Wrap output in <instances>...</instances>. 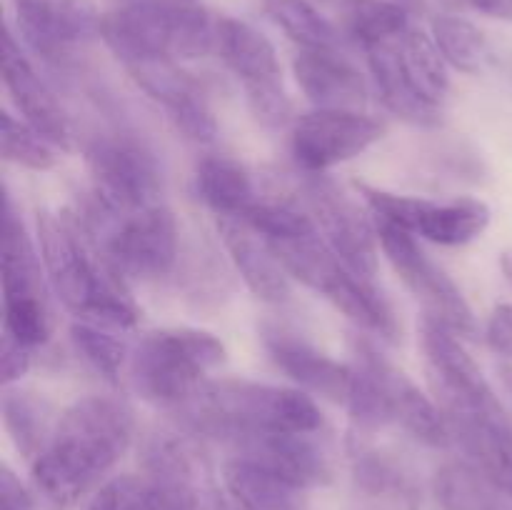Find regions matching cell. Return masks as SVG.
Returning a JSON list of instances; mask_svg holds the SVG:
<instances>
[{
	"label": "cell",
	"instance_id": "1",
	"mask_svg": "<svg viewBox=\"0 0 512 510\" xmlns=\"http://www.w3.org/2000/svg\"><path fill=\"white\" fill-rule=\"evenodd\" d=\"M133 435V410L123 400L80 398L63 410L48 445L33 460V485L55 510L73 508L128 453Z\"/></svg>",
	"mask_w": 512,
	"mask_h": 510
},
{
	"label": "cell",
	"instance_id": "2",
	"mask_svg": "<svg viewBox=\"0 0 512 510\" xmlns=\"http://www.w3.org/2000/svg\"><path fill=\"white\" fill-rule=\"evenodd\" d=\"M38 240L45 275L75 320L118 330L138 325V305L125 290L123 273L95 243L83 220L70 213H43Z\"/></svg>",
	"mask_w": 512,
	"mask_h": 510
},
{
	"label": "cell",
	"instance_id": "3",
	"mask_svg": "<svg viewBox=\"0 0 512 510\" xmlns=\"http://www.w3.org/2000/svg\"><path fill=\"white\" fill-rule=\"evenodd\" d=\"M178 413L193 430L228 443L250 435L320 433L323 428V413L305 390L253 380H208Z\"/></svg>",
	"mask_w": 512,
	"mask_h": 510
},
{
	"label": "cell",
	"instance_id": "4",
	"mask_svg": "<svg viewBox=\"0 0 512 510\" xmlns=\"http://www.w3.org/2000/svg\"><path fill=\"white\" fill-rule=\"evenodd\" d=\"M100 38L128 68L148 60H193L215 50L218 30L198 0H130L100 15Z\"/></svg>",
	"mask_w": 512,
	"mask_h": 510
},
{
	"label": "cell",
	"instance_id": "5",
	"mask_svg": "<svg viewBox=\"0 0 512 510\" xmlns=\"http://www.w3.org/2000/svg\"><path fill=\"white\" fill-rule=\"evenodd\" d=\"M223 363L225 345L208 330H150L130 355V383L148 403L180 410Z\"/></svg>",
	"mask_w": 512,
	"mask_h": 510
},
{
	"label": "cell",
	"instance_id": "6",
	"mask_svg": "<svg viewBox=\"0 0 512 510\" xmlns=\"http://www.w3.org/2000/svg\"><path fill=\"white\" fill-rule=\"evenodd\" d=\"M270 248L288 275L328 298L358 328L378 335L385 343H398L400 323L388 300L378 293L373 280L353 273L323 238L318 240V233L290 243H270Z\"/></svg>",
	"mask_w": 512,
	"mask_h": 510
},
{
	"label": "cell",
	"instance_id": "7",
	"mask_svg": "<svg viewBox=\"0 0 512 510\" xmlns=\"http://www.w3.org/2000/svg\"><path fill=\"white\" fill-rule=\"evenodd\" d=\"M85 163L93 180V193L105 213L123 218L160 203L163 173L158 158L135 135H98L85 150Z\"/></svg>",
	"mask_w": 512,
	"mask_h": 510
},
{
	"label": "cell",
	"instance_id": "8",
	"mask_svg": "<svg viewBox=\"0 0 512 510\" xmlns=\"http://www.w3.org/2000/svg\"><path fill=\"white\" fill-rule=\"evenodd\" d=\"M215 30V50L225 68L243 85L255 120L270 130L293 123V103L285 93L283 68L275 45L258 28L238 18H218Z\"/></svg>",
	"mask_w": 512,
	"mask_h": 510
},
{
	"label": "cell",
	"instance_id": "9",
	"mask_svg": "<svg viewBox=\"0 0 512 510\" xmlns=\"http://www.w3.org/2000/svg\"><path fill=\"white\" fill-rule=\"evenodd\" d=\"M375 233L390 268L403 280L410 295L423 305V315L440 320L460 338H473L478 333V323L463 290L435 260H430L415 235L380 218H375Z\"/></svg>",
	"mask_w": 512,
	"mask_h": 510
},
{
	"label": "cell",
	"instance_id": "10",
	"mask_svg": "<svg viewBox=\"0 0 512 510\" xmlns=\"http://www.w3.org/2000/svg\"><path fill=\"white\" fill-rule=\"evenodd\" d=\"M358 190L375 218L388 220L430 243L450 245V248L473 243L488 230L493 218L488 203L478 198H455L440 203V200L390 193L368 183H358Z\"/></svg>",
	"mask_w": 512,
	"mask_h": 510
},
{
	"label": "cell",
	"instance_id": "11",
	"mask_svg": "<svg viewBox=\"0 0 512 510\" xmlns=\"http://www.w3.org/2000/svg\"><path fill=\"white\" fill-rule=\"evenodd\" d=\"M418 333L428 380L443 413L508 415L480 365L458 340V333L430 315L420 318Z\"/></svg>",
	"mask_w": 512,
	"mask_h": 510
},
{
	"label": "cell",
	"instance_id": "12",
	"mask_svg": "<svg viewBox=\"0 0 512 510\" xmlns=\"http://www.w3.org/2000/svg\"><path fill=\"white\" fill-rule=\"evenodd\" d=\"M388 125L363 110H310L293 120L290 150L298 168L310 175L358 158L385 138Z\"/></svg>",
	"mask_w": 512,
	"mask_h": 510
},
{
	"label": "cell",
	"instance_id": "13",
	"mask_svg": "<svg viewBox=\"0 0 512 510\" xmlns=\"http://www.w3.org/2000/svg\"><path fill=\"white\" fill-rule=\"evenodd\" d=\"M305 198L310 218L323 233L328 248L348 265L353 273L373 280L378 275V233L358 205L325 175H310L305 183Z\"/></svg>",
	"mask_w": 512,
	"mask_h": 510
},
{
	"label": "cell",
	"instance_id": "14",
	"mask_svg": "<svg viewBox=\"0 0 512 510\" xmlns=\"http://www.w3.org/2000/svg\"><path fill=\"white\" fill-rule=\"evenodd\" d=\"M105 253L128 278L158 280L168 275L178 260V220L173 210L155 203L123 215L105 240Z\"/></svg>",
	"mask_w": 512,
	"mask_h": 510
},
{
	"label": "cell",
	"instance_id": "15",
	"mask_svg": "<svg viewBox=\"0 0 512 510\" xmlns=\"http://www.w3.org/2000/svg\"><path fill=\"white\" fill-rule=\"evenodd\" d=\"M355 360H360L373 373L375 383L388 403L393 423H398L415 440L433 445V448H448L453 443L448 418L438 400L428 398L403 370L395 368L368 343L355 345Z\"/></svg>",
	"mask_w": 512,
	"mask_h": 510
},
{
	"label": "cell",
	"instance_id": "16",
	"mask_svg": "<svg viewBox=\"0 0 512 510\" xmlns=\"http://www.w3.org/2000/svg\"><path fill=\"white\" fill-rule=\"evenodd\" d=\"M130 78L150 100L160 105L173 120L175 128L195 143H213L218 123L210 110L205 93L175 60H148L128 65Z\"/></svg>",
	"mask_w": 512,
	"mask_h": 510
},
{
	"label": "cell",
	"instance_id": "17",
	"mask_svg": "<svg viewBox=\"0 0 512 510\" xmlns=\"http://www.w3.org/2000/svg\"><path fill=\"white\" fill-rule=\"evenodd\" d=\"M23 38L45 58L63 60L100 35V15L88 0H13Z\"/></svg>",
	"mask_w": 512,
	"mask_h": 510
},
{
	"label": "cell",
	"instance_id": "18",
	"mask_svg": "<svg viewBox=\"0 0 512 510\" xmlns=\"http://www.w3.org/2000/svg\"><path fill=\"white\" fill-rule=\"evenodd\" d=\"M263 348L268 350L270 360L300 390L333 400L345 408L355 378L353 365L330 358L313 343H308L303 335L288 328H278V325H265L263 328Z\"/></svg>",
	"mask_w": 512,
	"mask_h": 510
},
{
	"label": "cell",
	"instance_id": "19",
	"mask_svg": "<svg viewBox=\"0 0 512 510\" xmlns=\"http://www.w3.org/2000/svg\"><path fill=\"white\" fill-rule=\"evenodd\" d=\"M3 83L25 123L33 125L60 150L73 148V125L68 113L33 68L10 28L3 33Z\"/></svg>",
	"mask_w": 512,
	"mask_h": 510
},
{
	"label": "cell",
	"instance_id": "20",
	"mask_svg": "<svg viewBox=\"0 0 512 510\" xmlns=\"http://www.w3.org/2000/svg\"><path fill=\"white\" fill-rule=\"evenodd\" d=\"M238 455L275 470L300 488L333 483V458L318 433H265L233 443Z\"/></svg>",
	"mask_w": 512,
	"mask_h": 510
},
{
	"label": "cell",
	"instance_id": "21",
	"mask_svg": "<svg viewBox=\"0 0 512 510\" xmlns=\"http://www.w3.org/2000/svg\"><path fill=\"white\" fill-rule=\"evenodd\" d=\"M293 75L305 98L320 110H363L368 83L340 50H298Z\"/></svg>",
	"mask_w": 512,
	"mask_h": 510
},
{
	"label": "cell",
	"instance_id": "22",
	"mask_svg": "<svg viewBox=\"0 0 512 510\" xmlns=\"http://www.w3.org/2000/svg\"><path fill=\"white\" fill-rule=\"evenodd\" d=\"M453 443L460 445L495 488L512 495V423L508 415L445 413Z\"/></svg>",
	"mask_w": 512,
	"mask_h": 510
},
{
	"label": "cell",
	"instance_id": "23",
	"mask_svg": "<svg viewBox=\"0 0 512 510\" xmlns=\"http://www.w3.org/2000/svg\"><path fill=\"white\" fill-rule=\"evenodd\" d=\"M218 235L233 260L235 270L250 293L263 303H285L290 298V275L265 238L238 218H218Z\"/></svg>",
	"mask_w": 512,
	"mask_h": 510
},
{
	"label": "cell",
	"instance_id": "24",
	"mask_svg": "<svg viewBox=\"0 0 512 510\" xmlns=\"http://www.w3.org/2000/svg\"><path fill=\"white\" fill-rule=\"evenodd\" d=\"M365 58H368L370 75L378 85L380 100L390 113L413 125H423V128H433L440 123V108L425 103L405 75L400 38L370 45L365 48Z\"/></svg>",
	"mask_w": 512,
	"mask_h": 510
},
{
	"label": "cell",
	"instance_id": "25",
	"mask_svg": "<svg viewBox=\"0 0 512 510\" xmlns=\"http://www.w3.org/2000/svg\"><path fill=\"white\" fill-rule=\"evenodd\" d=\"M223 480L245 510H305V488L243 455L225 463Z\"/></svg>",
	"mask_w": 512,
	"mask_h": 510
},
{
	"label": "cell",
	"instance_id": "26",
	"mask_svg": "<svg viewBox=\"0 0 512 510\" xmlns=\"http://www.w3.org/2000/svg\"><path fill=\"white\" fill-rule=\"evenodd\" d=\"M198 195L218 218H240L255 203L248 170L225 155H205L195 168Z\"/></svg>",
	"mask_w": 512,
	"mask_h": 510
},
{
	"label": "cell",
	"instance_id": "27",
	"mask_svg": "<svg viewBox=\"0 0 512 510\" xmlns=\"http://www.w3.org/2000/svg\"><path fill=\"white\" fill-rule=\"evenodd\" d=\"M3 420L13 438L15 448L33 463L43 448L58 420H53V408L43 395L33 390L5 388L3 395Z\"/></svg>",
	"mask_w": 512,
	"mask_h": 510
},
{
	"label": "cell",
	"instance_id": "28",
	"mask_svg": "<svg viewBox=\"0 0 512 510\" xmlns=\"http://www.w3.org/2000/svg\"><path fill=\"white\" fill-rule=\"evenodd\" d=\"M400 53H403L405 75H408L415 93L425 103L440 108V103H443L450 90V75L448 60L438 50L433 35H428L425 30L410 28L400 38Z\"/></svg>",
	"mask_w": 512,
	"mask_h": 510
},
{
	"label": "cell",
	"instance_id": "29",
	"mask_svg": "<svg viewBox=\"0 0 512 510\" xmlns=\"http://www.w3.org/2000/svg\"><path fill=\"white\" fill-rule=\"evenodd\" d=\"M435 498L443 510H512L478 468L468 463H448L435 473Z\"/></svg>",
	"mask_w": 512,
	"mask_h": 510
},
{
	"label": "cell",
	"instance_id": "30",
	"mask_svg": "<svg viewBox=\"0 0 512 510\" xmlns=\"http://www.w3.org/2000/svg\"><path fill=\"white\" fill-rule=\"evenodd\" d=\"M430 35L450 68L460 73H483L485 65L490 63V45L483 30L460 15H435L430 23Z\"/></svg>",
	"mask_w": 512,
	"mask_h": 510
},
{
	"label": "cell",
	"instance_id": "31",
	"mask_svg": "<svg viewBox=\"0 0 512 510\" xmlns=\"http://www.w3.org/2000/svg\"><path fill=\"white\" fill-rule=\"evenodd\" d=\"M265 13L303 50H338L340 33L308 0H265Z\"/></svg>",
	"mask_w": 512,
	"mask_h": 510
},
{
	"label": "cell",
	"instance_id": "32",
	"mask_svg": "<svg viewBox=\"0 0 512 510\" xmlns=\"http://www.w3.org/2000/svg\"><path fill=\"white\" fill-rule=\"evenodd\" d=\"M345 25L363 50L403 38L413 28L408 8L398 0H353L345 8Z\"/></svg>",
	"mask_w": 512,
	"mask_h": 510
},
{
	"label": "cell",
	"instance_id": "33",
	"mask_svg": "<svg viewBox=\"0 0 512 510\" xmlns=\"http://www.w3.org/2000/svg\"><path fill=\"white\" fill-rule=\"evenodd\" d=\"M70 340L80 358L110 383L120 380L125 365L130 363V355H133L128 343L118 338V328L90 323V320H75L70 325Z\"/></svg>",
	"mask_w": 512,
	"mask_h": 510
},
{
	"label": "cell",
	"instance_id": "34",
	"mask_svg": "<svg viewBox=\"0 0 512 510\" xmlns=\"http://www.w3.org/2000/svg\"><path fill=\"white\" fill-rule=\"evenodd\" d=\"M0 140H3L5 160L20 165V168L43 173V170H53L58 165V145H53L33 125L13 118L10 113H3Z\"/></svg>",
	"mask_w": 512,
	"mask_h": 510
},
{
	"label": "cell",
	"instance_id": "35",
	"mask_svg": "<svg viewBox=\"0 0 512 510\" xmlns=\"http://www.w3.org/2000/svg\"><path fill=\"white\" fill-rule=\"evenodd\" d=\"M238 220L270 243H290V240H303L318 233L310 213L295 210L290 205L260 203V200H255Z\"/></svg>",
	"mask_w": 512,
	"mask_h": 510
},
{
	"label": "cell",
	"instance_id": "36",
	"mask_svg": "<svg viewBox=\"0 0 512 510\" xmlns=\"http://www.w3.org/2000/svg\"><path fill=\"white\" fill-rule=\"evenodd\" d=\"M85 510H160V493L150 478L118 475L95 490Z\"/></svg>",
	"mask_w": 512,
	"mask_h": 510
},
{
	"label": "cell",
	"instance_id": "37",
	"mask_svg": "<svg viewBox=\"0 0 512 510\" xmlns=\"http://www.w3.org/2000/svg\"><path fill=\"white\" fill-rule=\"evenodd\" d=\"M160 493V510H198V490L195 473L173 475L165 480H153Z\"/></svg>",
	"mask_w": 512,
	"mask_h": 510
},
{
	"label": "cell",
	"instance_id": "38",
	"mask_svg": "<svg viewBox=\"0 0 512 510\" xmlns=\"http://www.w3.org/2000/svg\"><path fill=\"white\" fill-rule=\"evenodd\" d=\"M485 340L498 355L512 360V303H498L485 325Z\"/></svg>",
	"mask_w": 512,
	"mask_h": 510
},
{
	"label": "cell",
	"instance_id": "39",
	"mask_svg": "<svg viewBox=\"0 0 512 510\" xmlns=\"http://www.w3.org/2000/svg\"><path fill=\"white\" fill-rule=\"evenodd\" d=\"M0 365H3V385L10 388L13 383H18L30 368V348H25L23 343H18L15 338L3 333V348H0Z\"/></svg>",
	"mask_w": 512,
	"mask_h": 510
},
{
	"label": "cell",
	"instance_id": "40",
	"mask_svg": "<svg viewBox=\"0 0 512 510\" xmlns=\"http://www.w3.org/2000/svg\"><path fill=\"white\" fill-rule=\"evenodd\" d=\"M0 500L3 510H35L33 495L8 465L0 468Z\"/></svg>",
	"mask_w": 512,
	"mask_h": 510
},
{
	"label": "cell",
	"instance_id": "41",
	"mask_svg": "<svg viewBox=\"0 0 512 510\" xmlns=\"http://www.w3.org/2000/svg\"><path fill=\"white\" fill-rule=\"evenodd\" d=\"M465 3L488 18L512 20V0H465Z\"/></svg>",
	"mask_w": 512,
	"mask_h": 510
},
{
	"label": "cell",
	"instance_id": "42",
	"mask_svg": "<svg viewBox=\"0 0 512 510\" xmlns=\"http://www.w3.org/2000/svg\"><path fill=\"white\" fill-rule=\"evenodd\" d=\"M500 378H503L505 388H508L510 393H512V363H503V365H500Z\"/></svg>",
	"mask_w": 512,
	"mask_h": 510
},
{
	"label": "cell",
	"instance_id": "43",
	"mask_svg": "<svg viewBox=\"0 0 512 510\" xmlns=\"http://www.w3.org/2000/svg\"><path fill=\"white\" fill-rule=\"evenodd\" d=\"M358 510H403V508H393V505H380V503H363V500H360Z\"/></svg>",
	"mask_w": 512,
	"mask_h": 510
},
{
	"label": "cell",
	"instance_id": "44",
	"mask_svg": "<svg viewBox=\"0 0 512 510\" xmlns=\"http://www.w3.org/2000/svg\"><path fill=\"white\" fill-rule=\"evenodd\" d=\"M503 270H505V275H508V280L512 283V253H508L503 258Z\"/></svg>",
	"mask_w": 512,
	"mask_h": 510
},
{
	"label": "cell",
	"instance_id": "45",
	"mask_svg": "<svg viewBox=\"0 0 512 510\" xmlns=\"http://www.w3.org/2000/svg\"><path fill=\"white\" fill-rule=\"evenodd\" d=\"M323 3H328V5H338V8H348L350 3H353V0H323Z\"/></svg>",
	"mask_w": 512,
	"mask_h": 510
},
{
	"label": "cell",
	"instance_id": "46",
	"mask_svg": "<svg viewBox=\"0 0 512 510\" xmlns=\"http://www.w3.org/2000/svg\"><path fill=\"white\" fill-rule=\"evenodd\" d=\"M398 3L408 5V8H415V5H420V3H423V0H398Z\"/></svg>",
	"mask_w": 512,
	"mask_h": 510
}]
</instances>
